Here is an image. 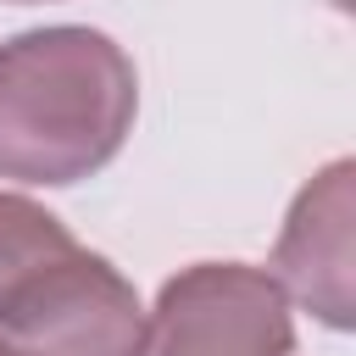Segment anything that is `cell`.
<instances>
[{"label":"cell","instance_id":"obj_1","mask_svg":"<svg viewBox=\"0 0 356 356\" xmlns=\"http://www.w3.org/2000/svg\"><path fill=\"white\" fill-rule=\"evenodd\" d=\"M139 78L100 28L56 22L0 44V178L67 189L134 134Z\"/></svg>","mask_w":356,"mask_h":356},{"label":"cell","instance_id":"obj_2","mask_svg":"<svg viewBox=\"0 0 356 356\" xmlns=\"http://www.w3.org/2000/svg\"><path fill=\"white\" fill-rule=\"evenodd\" d=\"M289 300L267 267L195 261L145 312V356H289Z\"/></svg>","mask_w":356,"mask_h":356},{"label":"cell","instance_id":"obj_3","mask_svg":"<svg viewBox=\"0 0 356 356\" xmlns=\"http://www.w3.org/2000/svg\"><path fill=\"white\" fill-rule=\"evenodd\" d=\"M0 339L22 356H145V306L106 256L72 245L11 295Z\"/></svg>","mask_w":356,"mask_h":356},{"label":"cell","instance_id":"obj_4","mask_svg":"<svg viewBox=\"0 0 356 356\" xmlns=\"http://www.w3.org/2000/svg\"><path fill=\"white\" fill-rule=\"evenodd\" d=\"M356 161H328L289 206L278 250H273V284L284 300H300L328 328H350L356 289H350V217H356Z\"/></svg>","mask_w":356,"mask_h":356},{"label":"cell","instance_id":"obj_5","mask_svg":"<svg viewBox=\"0 0 356 356\" xmlns=\"http://www.w3.org/2000/svg\"><path fill=\"white\" fill-rule=\"evenodd\" d=\"M78 239L67 234V222L56 211H44L28 195H0V312L11 306V295L44 273L50 261H61Z\"/></svg>","mask_w":356,"mask_h":356},{"label":"cell","instance_id":"obj_6","mask_svg":"<svg viewBox=\"0 0 356 356\" xmlns=\"http://www.w3.org/2000/svg\"><path fill=\"white\" fill-rule=\"evenodd\" d=\"M0 356H22V350H11V345H6V339H0Z\"/></svg>","mask_w":356,"mask_h":356},{"label":"cell","instance_id":"obj_7","mask_svg":"<svg viewBox=\"0 0 356 356\" xmlns=\"http://www.w3.org/2000/svg\"><path fill=\"white\" fill-rule=\"evenodd\" d=\"M11 6H33V0H11Z\"/></svg>","mask_w":356,"mask_h":356}]
</instances>
